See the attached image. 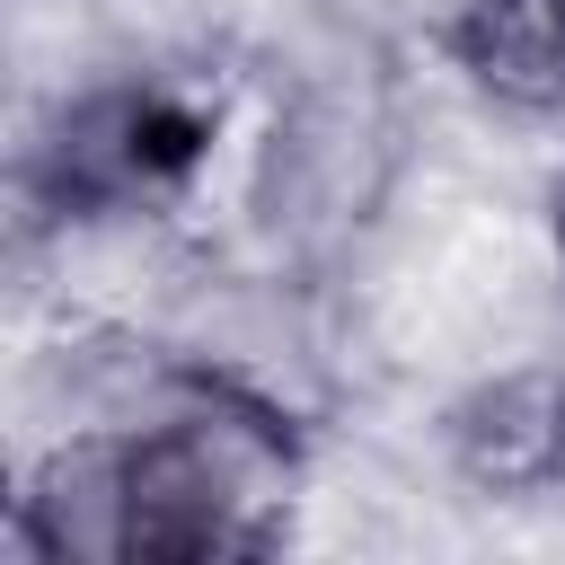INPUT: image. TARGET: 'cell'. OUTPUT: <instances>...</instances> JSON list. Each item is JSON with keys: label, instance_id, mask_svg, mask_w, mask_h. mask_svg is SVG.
I'll list each match as a JSON object with an SVG mask.
<instances>
[{"label": "cell", "instance_id": "obj_5", "mask_svg": "<svg viewBox=\"0 0 565 565\" xmlns=\"http://www.w3.org/2000/svg\"><path fill=\"white\" fill-rule=\"evenodd\" d=\"M556 256H565V185H556Z\"/></svg>", "mask_w": 565, "mask_h": 565}, {"label": "cell", "instance_id": "obj_1", "mask_svg": "<svg viewBox=\"0 0 565 565\" xmlns=\"http://www.w3.org/2000/svg\"><path fill=\"white\" fill-rule=\"evenodd\" d=\"M300 441L265 397L177 388L159 415L71 433L18 494V556L44 565H194L282 539Z\"/></svg>", "mask_w": 565, "mask_h": 565}, {"label": "cell", "instance_id": "obj_2", "mask_svg": "<svg viewBox=\"0 0 565 565\" xmlns=\"http://www.w3.org/2000/svg\"><path fill=\"white\" fill-rule=\"evenodd\" d=\"M230 141H238V88L212 71H159V79H124L88 97L71 115L62 168H71V194L88 203L185 212L221 177Z\"/></svg>", "mask_w": 565, "mask_h": 565}, {"label": "cell", "instance_id": "obj_4", "mask_svg": "<svg viewBox=\"0 0 565 565\" xmlns=\"http://www.w3.org/2000/svg\"><path fill=\"white\" fill-rule=\"evenodd\" d=\"M450 62L512 115H565V0H459Z\"/></svg>", "mask_w": 565, "mask_h": 565}, {"label": "cell", "instance_id": "obj_3", "mask_svg": "<svg viewBox=\"0 0 565 565\" xmlns=\"http://www.w3.org/2000/svg\"><path fill=\"white\" fill-rule=\"evenodd\" d=\"M441 450H450V477L494 503H530L565 486V362L486 371L441 415Z\"/></svg>", "mask_w": 565, "mask_h": 565}]
</instances>
